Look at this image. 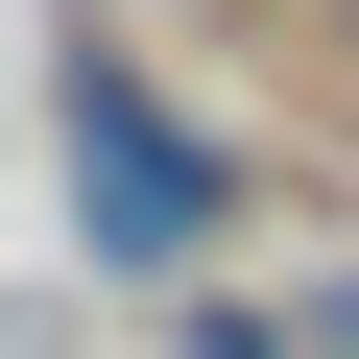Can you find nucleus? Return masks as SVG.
Segmentation results:
<instances>
[{"instance_id":"obj_1","label":"nucleus","mask_w":359,"mask_h":359,"mask_svg":"<svg viewBox=\"0 0 359 359\" xmlns=\"http://www.w3.org/2000/svg\"><path fill=\"white\" fill-rule=\"evenodd\" d=\"M72 144H96V240H120V264H192V240H216V168L168 144L144 96H72Z\"/></svg>"},{"instance_id":"obj_2","label":"nucleus","mask_w":359,"mask_h":359,"mask_svg":"<svg viewBox=\"0 0 359 359\" xmlns=\"http://www.w3.org/2000/svg\"><path fill=\"white\" fill-rule=\"evenodd\" d=\"M335 25H359V0H335Z\"/></svg>"}]
</instances>
